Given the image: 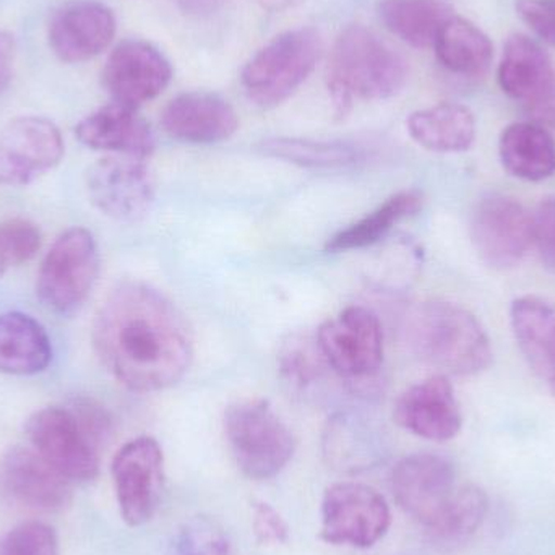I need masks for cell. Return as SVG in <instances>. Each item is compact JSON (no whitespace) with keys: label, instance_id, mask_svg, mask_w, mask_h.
Wrapping results in <instances>:
<instances>
[{"label":"cell","instance_id":"6da1fadb","mask_svg":"<svg viewBox=\"0 0 555 555\" xmlns=\"http://www.w3.org/2000/svg\"><path fill=\"white\" fill-rule=\"evenodd\" d=\"M101 364L127 390L153 393L178 384L191 367L192 335L178 307L149 284H119L94 319Z\"/></svg>","mask_w":555,"mask_h":555},{"label":"cell","instance_id":"7a4b0ae2","mask_svg":"<svg viewBox=\"0 0 555 555\" xmlns=\"http://www.w3.org/2000/svg\"><path fill=\"white\" fill-rule=\"evenodd\" d=\"M404 338L421 361L443 374L476 375L492 361L485 326L465 307L447 300L414 307L404 323Z\"/></svg>","mask_w":555,"mask_h":555},{"label":"cell","instance_id":"3957f363","mask_svg":"<svg viewBox=\"0 0 555 555\" xmlns=\"http://www.w3.org/2000/svg\"><path fill=\"white\" fill-rule=\"evenodd\" d=\"M406 80V61L365 26H349L336 39L330 57L328 91L338 119L348 116L356 101L397 96Z\"/></svg>","mask_w":555,"mask_h":555},{"label":"cell","instance_id":"277c9868","mask_svg":"<svg viewBox=\"0 0 555 555\" xmlns=\"http://www.w3.org/2000/svg\"><path fill=\"white\" fill-rule=\"evenodd\" d=\"M224 434L237 468L254 481L280 475L296 449L289 427L266 400L231 404L224 413Z\"/></svg>","mask_w":555,"mask_h":555},{"label":"cell","instance_id":"5b68a950","mask_svg":"<svg viewBox=\"0 0 555 555\" xmlns=\"http://www.w3.org/2000/svg\"><path fill=\"white\" fill-rule=\"evenodd\" d=\"M319 55L320 38L315 29L281 33L247 62L241 74L244 93L262 109L280 106L309 78Z\"/></svg>","mask_w":555,"mask_h":555},{"label":"cell","instance_id":"8992f818","mask_svg":"<svg viewBox=\"0 0 555 555\" xmlns=\"http://www.w3.org/2000/svg\"><path fill=\"white\" fill-rule=\"evenodd\" d=\"M100 276V253L85 228L62 233L46 254L36 281V294L46 309L74 315L93 293Z\"/></svg>","mask_w":555,"mask_h":555},{"label":"cell","instance_id":"52a82bcc","mask_svg":"<svg viewBox=\"0 0 555 555\" xmlns=\"http://www.w3.org/2000/svg\"><path fill=\"white\" fill-rule=\"evenodd\" d=\"M29 446L72 482L93 481L100 473L103 443L70 406H48L26 423Z\"/></svg>","mask_w":555,"mask_h":555},{"label":"cell","instance_id":"ba28073f","mask_svg":"<svg viewBox=\"0 0 555 555\" xmlns=\"http://www.w3.org/2000/svg\"><path fill=\"white\" fill-rule=\"evenodd\" d=\"M320 540L369 550L387 534L391 512L380 492L361 482H336L322 499Z\"/></svg>","mask_w":555,"mask_h":555},{"label":"cell","instance_id":"9c48e42d","mask_svg":"<svg viewBox=\"0 0 555 555\" xmlns=\"http://www.w3.org/2000/svg\"><path fill=\"white\" fill-rule=\"evenodd\" d=\"M317 345L326 365L351 380H365L384 364V330L372 310L351 306L317 332Z\"/></svg>","mask_w":555,"mask_h":555},{"label":"cell","instance_id":"30bf717a","mask_svg":"<svg viewBox=\"0 0 555 555\" xmlns=\"http://www.w3.org/2000/svg\"><path fill=\"white\" fill-rule=\"evenodd\" d=\"M88 198L111 220L137 223L152 210L155 179L145 159L111 155L94 163L85 176Z\"/></svg>","mask_w":555,"mask_h":555},{"label":"cell","instance_id":"8fae6325","mask_svg":"<svg viewBox=\"0 0 555 555\" xmlns=\"http://www.w3.org/2000/svg\"><path fill=\"white\" fill-rule=\"evenodd\" d=\"M114 489L120 517L129 527L152 520L165 489V456L153 437H137L120 447L114 456Z\"/></svg>","mask_w":555,"mask_h":555},{"label":"cell","instance_id":"7c38bea8","mask_svg":"<svg viewBox=\"0 0 555 555\" xmlns=\"http://www.w3.org/2000/svg\"><path fill=\"white\" fill-rule=\"evenodd\" d=\"M64 139L52 120L22 116L0 132V184L23 188L57 168L64 158Z\"/></svg>","mask_w":555,"mask_h":555},{"label":"cell","instance_id":"4fadbf2b","mask_svg":"<svg viewBox=\"0 0 555 555\" xmlns=\"http://www.w3.org/2000/svg\"><path fill=\"white\" fill-rule=\"evenodd\" d=\"M472 237L486 266L514 269L533 246V217L520 202L494 195L476 207Z\"/></svg>","mask_w":555,"mask_h":555},{"label":"cell","instance_id":"5bb4252c","mask_svg":"<svg viewBox=\"0 0 555 555\" xmlns=\"http://www.w3.org/2000/svg\"><path fill=\"white\" fill-rule=\"evenodd\" d=\"M171 78L168 59L142 39H127L117 44L103 68V85L113 103L133 109L159 96Z\"/></svg>","mask_w":555,"mask_h":555},{"label":"cell","instance_id":"9a60e30c","mask_svg":"<svg viewBox=\"0 0 555 555\" xmlns=\"http://www.w3.org/2000/svg\"><path fill=\"white\" fill-rule=\"evenodd\" d=\"M452 463L436 453H414L391 472V491L404 514L429 528L455 492Z\"/></svg>","mask_w":555,"mask_h":555},{"label":"cell","instance_id":"2e32d148","mask_svg":"<svg viewBox=\"0 0 555 555\" xmlns=\"http://www.w3.org/2000/svg\"><path fill=\"white\" fill-rule=\"evenodd\" d=\"M113 10L96 0H70L52 13L48 39L65 64H81L106 51L116 36Z\"/></svg>","mask_w":555,"mask_h":555},{"label":"cell","instance_id":"e0dca14e","mask_svg":"<svg viewBox=\"0 0 555 555\" xmlns=\"http://www.w3.org/2000/svg\"><path fill=\"white\" fill-rule=\"evenodd\" d=\"M393 416L398 426L433 442L455 439L462 430V411L443 374L411 385L398 398Z\"/></svg>","mask_w":555,"mask_h":555},{"label":"cell","instance_id":"ac0fdd59","mask_svg":"<svg viewBox=\"0 0 555 555\" xmlns=\"http://www.w3.org/2000/svg\"><path fill=\"white\" fill-rule=\"evenodd\" d=\"M3 486L13 501L38 512H61L72 502L70 479L46 462L31 446L7 452L2 465Z\"/></svg>","mask_w":555,"mask_h":555},{"label":"cell","instance_id":"d6986e66","mask_svg":"<svg viewBox=\"0 0 555 555\" xmlns=\"http://www.w3.org/2000/svg\"><path fill=\"white\" fill-rule=\"evenodd\" d=\"M162 127L179 142L211 145L231 139L240 129V117L234 107L218 94L191 91L166 104Z\"/></svg>","mask_w":555,"mask_h":555},{"label":"cell","instance_id":"ffe728a7","mask_svg":"<svg viewBox=\"0 0 555 555\" xmlns=\"http://www.w3.org/2000/svg\"><path fill=\"white\" fill-rule=\"evenodd\" d=\"M75 135L88 149L146 159L156 149L152 127L133 107L111 103L85 117Z\"/></svg>","mask_w":555,"mask_h":555},{"label":"cell","instance_id":"44dd1931","mask_svg":"<svg viewBox=\"0 0 555 555\" xmlns=\"http://www.w3.org/2000/svg\"><path fill=\"white\" fill-rule=\"evenodd\" d=\"M499 85L512 100L537 104L555 81L553 61L534 39L512 35L499 65Z\"/></svg>","mask_w":555,"mask_h":555},{"label":"cell","instance_id":"7402d4cb","mask_svg":"<svg viewBox=\"0 0 555 555\" xmlns=\"http://www.w3.org/2000/svg\"><path fill=\"white\" fill-rule=\"evenodd\" d=\"M518 348L530 367L546 380H555V304L543 297H518L511 309Z\"/></svg>","mask_w":555,"mask_h":555},{"label":"cell","instance_id":"603a6c76","mask_svg":"<svg viewBox=\"0 0 555 555\" xmlns=\"http://www.w3.org/2000/svg\"><path fill=\"white\" fill-rule=\"evenodd\" d=\"M52 361V345L44 326L28 313H0V372L36 375Z\"/></svg>","mask_w":555,"mask_h":555},{"label":"cell","instance_id":"cb8c5ba5","mask_svg":"<svg viewBox=\"0 0 555 555\" xmlns=\"http://www.w3.org/2000/svg\"><path fill=\"white\" fill-rule=\"evenodd\" d=\"M411 139L436 153H462L472 149L476 139V120L462 104L440 103L416 111L406 120Z\"/></svg>","mask_w":555,"mask_h":555},{"label":"cell","instance_id":"d4e9b609","mask_svg":"<svg viewBox=\"0 0 555 555\" xmlns=\"http://www.w3.org/2000/svg\"><path fill=\"white\" fill-rule=\"evenodd\" d=\"M499 153L515 178L540 182L555 175V140L537 122H515L502 132Z\"/></svg>","mask_w":555,"mask_h":555},{"label":"cell","instance_id":"484cf974","mask_svg":"<svg viewBox=\"0 0 555 555\" xmlns=\"http://www.w3.org/2000/svg\"><path fill=\"white\" fill-rule=\"evenodd\" d=\"M434 49L443 68L465 78L486 75L494 57L489 36L475 23L455 15L440 29Z\"/></svg>","mask_w":555,"mask_h":555},{"label":"cell","instance_id":"4316f807","mask_svg":"<svg viewBox=\"0 0 555 555\" xmlns=\"http://www.w3.org/2000/svg\"><path fill=\"white\" fill-rule=\"evenodd\" d=\"M424 195L420 191H401L388 197L374 211L356 221L346 230L328 240L326 253H349L380 243L390 231L406 218L413 217L423 208Z\"/></svg>","mask_w":555,"mask_h":555},{"label":"cell","instance_id":"83f0119b","mask_svg":"<svg viewBox=\"0 0 555 555\" xmlns=\"http://www.w3.org/2000/svg\"><path fill=\"white\" fill-rule=\"evenodd\" d=\"M378 15L388 31L417 49L434 48L440 29L453 15L439 0H382Z\"/></svg>","mask_w":555,"mask_h":555},{"label":"cell","instance_id":"f1b7e54d","mask_svg":"<svg viewBox=\"0 0 555 555\" xmlns=\"http://www.w3.org/2000/svg\"><path fill=\"white\" fill-rule=\"evenodd\" d=\"M257 150L269 158L283 159L291 165L310 169L348 168L356 165L359 159L358 150L348 143L289 137L263 140Z\"/></svg>","mask_w":555,"mask_h":555},{"label":"cell","instance_id":"f546056e","mask_svg":"<svg viewBox=\"0 0 555 555\" xmlns=\"http://www.w3.org/2000/svg\"><path fill=\"white\" fill-rule=\"evenodd\" d=\"M488 511L489 499L481 488L462 486L426 531L439 543H462L481 528Z\"/></svg>","mask_w":555,"mask_h":555},{"label":"cell","instance_id":"4dcf8cb0","mask_svg":"<svg viewBox=\"0 0 555 555\" xmlns=\"http://www.w3.org/2000/svg\"><path fill=\"white\" fill-rule=\"evenodd\" d=\"M171 555H236L227 528L211 517L185 521L171 544Z\"/></svg>","mask_w":555,"mask_h":555},{"label":"cell","instance_id":"1f68e13d","mask_svg":"<svg viewBox=\"0 0 555 555\" xmlns=\"http://www.w3.org/2000/svg\"><path fill=\"white\" fill-rule=\"evenodd\" d=\"M41 244V231L31 221L12 218L0 223V259L7 270L35 259Z\"/></svg>","mask_w":555,"mask_h":555},{"label":"cell","instance_id":"d6a6232c","mask_svg":"<svg viewBox=\"0 0 555 555\" xmlns=\"http://www.w3.org/2000/svg\"><path fill=\"white\" fill-rule=\"evenodd\" d=\"M323 367L328 365L320 352L317 339L309 341L307 338H291L281 352V372L289 384L297 387L312 384L322 374Z\"/></svg>","mask_w":555,"mask_h":555},{"label":"cell","instance_id":"836d02e7","mask_svg":"<svg viewBox=\"0 0 555 555\" xmlns=\"http://www.w3.org/2000/svg\"><path fill=\"white\" fill-rule=\"evenodd\" d=\"M0 555H59L57 534L41 521L16 525L0 538Z\"/></svg>","mask_w":555,"mask_h":555},{"label":"cell","instance_id":"e575fe53","mask_svg":"<svg viewBox=\"0 0 555 555\" xmlns=\"http://www.w3.org/2000/svg\"><path fill=\"white\" fill-rule=\"evenodd\" d=\"M533 244L541 263L555 273V198L541 202L534 214Z\"/></svg>","mask_w":555,"mask_h":555},{"label":"cell","instance_id":"d590c367","mask_svg":"<svg viewBox=\"0 0 555 555\" xmlns=\"http://www.w3.org/2000/svg\"><path fill=\"white\" fill-rule=\"evenodd\" d=\"M253 530L262 546H280L289 540V527L273 505L254 502Z\"/></svg>","mask_w":555,"mask_h":555},{"label":"cell","instance_id":"8d00e7d4","mask_svg":"<svg viewBox=\"0 0 555 555\" xmlns=\"http://www.w3.org/2000/svg\"><path fill=\"white\" fill-rule=\"evenodd\" d=\"M517 12L534 35L555 48V0H517Z\"/></svg>","mask_w":555,"mask_h":555},{"label":"cell","instance_id":"74e56055","mask_svg":"<svg viewBox=\"0 0 555 555\" xmlns=\"http://www.w3.org/2000/svg\"><path fill=\"white\" fill-rule=\"evenodd\" d=\"M15 39L10 33L0 29V93L5 91L12 80L13 62H15Z\"/></svg>","mask_w":555,"mask_h":555},{"label":"cell","instance_id":"f35d334b","mask_svg":"<svg viewBox=\"0 0 555 555\" xmlns=\"http://www.w3.org/2000/svg\"><path fill=\"white\" fill-rule=\"evenodd\" d=\"M176 3L185 15L205 18L223 9L227 0H176Z\"/></svg>","mask_w":555,"mask_h":555},{"label":"cell","instance_id":"ab89813d","mask_svg":"<svg viewBox=\"0 0 555 555\" xmlns=\"http://www.w3.org/2000/svg\"><path fill=\"white\" fill-rule=\"evenodd\" d=\"M533 111L541 120L555 127V81L551 90L544 94L543 100L533 104Z\"/></svg>","mask_w":555,"mask_h":555},{"label":"cell","instance_id":"60d3db41","mask_svg":"<svg viewBox=\"0 0 555 555\" xmlns=\"http://www.w3.org/2000/svg\"><path fill=\"white\" fill-rule=\"evenodd\" d=\"M267 9L270 10H284L287 7H293L294 3L299 2V0H260Z\"/></svg>","mask_w":555,"mask_h":555},{"label":"cell","instance_id":"b9f144b4","mask_svg":"<svg viewBox=\"0 0 555 555\" xmlns=\"http://www.w3.org/2000/svg\"><path fill=\"white\" fill-rule=\"evenodd\" d=\"M5 273H7V267L3 266L2 259H0V278L5 275Z\"/></svg>","mask_w":555,"mask_h":555},{"label":"cell","instance_id":"7bdbcfd3","mask_svg":"<svg viewBox=\"0 0 555 555\" xmlns=\"http://www.w3.org/2000/svg\"><path fill=\"white\" fill-rule=\"evenodd\" d=\"M551 388H553V393L555 395V380L551 382Z\"/></svg>","mask_w":555,"mask_h":555}]
</instances>
